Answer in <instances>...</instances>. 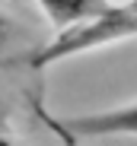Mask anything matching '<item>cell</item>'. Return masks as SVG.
Instances as JSON below:
<instances>
[{
	"label": "cell",
	"instance_id": "cell-4",
	"mask_svg": "<svg viewBox=\"0 0 137 146\" xmlns=\"http://www.w3.org/2000/svg\"><path fill=\"white\" fill-rule=\"evenodd\" d=\"M16 38H22V29L16 26L7 13H0V60H19L22 64V57H7V48L16 44Z\"/></svg>",
	"mask_w": 137,
	"mask_h": 146
},
{
	"label": "cell",
	"instance_id": "cell-3",
	"mask_svg": "<svg viewBox=\"0 0 137 146\" xmlns=\"http://www.w3.org/2000/svg\"><path fill=\"white\" fill-rule=\"evenodd\" d=\"M35 3H38V10L45 13V19L54 29H67L74 22L102 16V13H108L115 7L112 0H35Z\"/></svg>",
	"mask_w": 137,
	"mask_h": 146
},
{
	"label": "cell",
	"instance_id": "cell-1",
	"mask_svg": "<svg viewBox=\"0 0 137 146\" xmlns=\"http://www.w3.org/2000/svg\"><path fill=\"white\" fill-rule=\"evenodd\" d=\"M121 38H137V13L128 3L124 7L115 3L102 16H93V19H83V22H74V26L61 29L54 41L38 44L35 51H26L22 64L32 67V70H45L51 64H61L67 57H77V54H86V51H96V48L121 41Z\"/></svg>",
	"mask_w": 137,
	"mask_h": 146
},
{
	"label": "cell",
	"instance_id": "cell-2",
	"mask_svg": "<svg viewBox=\"0 0 137 146\" xmlns=\"http://www.w3.org/2000/svg\"><path fill=\"white\" fill-rule=\"evenodd\" d=\"M64 130L67 140H80V137H118V133H134L137 137V102L118 105V108H105L93 114H74V117H57L51 121Z\"/></svg>",
	"mask_w": 137,
	"mask_h": 146
},
{
	"label": "cell",
	"instance_id": "cell-5",
	"mask_svg": "<svg viewBox=\"0 0 137 146\" xmlns=\"http://www.w3.org/2000/svg\"><path fill=\"white\" fill-rule=\"evenodd\" d=\"M13 64H19V60H0V67H13Z\"/></svg>",
	"mask_w": 137,
	"mask_h": 146
}]
</instances>
